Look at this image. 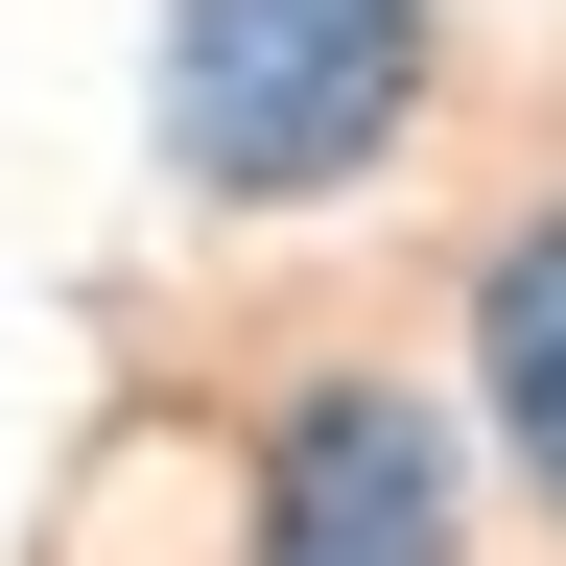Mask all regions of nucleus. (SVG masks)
I'll return each mask as SVG.
<instances>
[{"mask_svg":"<svg viewBox=\"0 0 566 566\" xmlns=\"http://www.w3.org/2000/svg\"><path fill=\"white\" fill-rule=\"evenodd\" d=\"M424 95V0H166V166L189 189H354Z\"/></svg>","mask_w":566,"mask_h":566,"instance_id":"1","label":"nucleus"},{"mask_svg":"<svg viewBox=\"0 0 566 566\" xmlns=\"http://www.w3.org/2000/svg\"><path fill=\"white\" fill-rule=\"evenodd\" d=\"M260 566H449V424L401 378H331L260 424Z\"/></svg>","mask_w":566,"mask_h":566,"instance_id":"2","label":"nucleus"},{"mask_svg":"<svg viewBox=\"0 0 566 566\" xmlns=\"http://www.w3.org/2000/svg\"><path fill=\"white\" fill-rule=\"evenodd\" d=\"M472 378H495V424H520V472L566 495V212H543V237H495V283H472Z\"/></svg>","mask_w":566,"mask_h":566,"instance_id":"3","label":"nucleus"}]
</instances>
